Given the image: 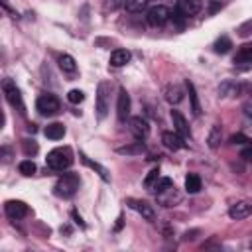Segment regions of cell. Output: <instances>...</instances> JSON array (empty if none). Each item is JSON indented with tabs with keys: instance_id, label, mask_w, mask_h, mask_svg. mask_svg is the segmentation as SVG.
<instances>
[{
	"instance_id": "9a60e30c",
	"label": "cell",
	"mask_w": 252,
	"mask_h": 252,
	"mask_svg": "<svg viewBox=\"0 0 252 252\" xmlns=\"http://www.w3.org/2000/svg\"><path fill=\"white\" fill-rule=\"evenodd\" d=\"M161 142H163V146H165L167 150H171V152L181 150V148L185 146L183 138H181L177 132H163V134H161Z\"/></svg>"
},
{
	"instance_id": "e575fe53",
	"label": "cell",
	"mask_w": 252,
	"mask_h": 252,
	"mask_svg": "<svg viewBox=\"0 0 252 252\" xmlns=\"http://www.w3.org/2000/svg\"><path fill=\"white\" fill-rule=\"evenodd\" d=\"M230 142H232V144H240V146H244V144L250 142V138H246L244 134H232V136H230Z\"/></svg>"
},
{
	"instance_id": "d6986e66",
	"label": "cell",
	"mask_w": 252,
	"mask_h": 252,
	"mask_svg": "<svg viewBox=\"0 0 252 252\" xmlns=\"http://www.w3.org/2000/svg\"><path fill=\"white\" fill-rule=\"evenodd\" d=\"M173 189L175 187H169L167 191H163V193H159L158 195V201H159V205H163V207H173L175 203H179V195H173Z\"/></svg>"
},
{
	"instance_id": "8992f818",
	"label": "cell",
	"mask_w": 252,
	"mask_h": 252,
	"mask_svg": "<svg viewBox=\"0 0 252 252\" xmlns=\"http://www.w3.org/2000/svg\"><path fill=\"white\" fill-rule=\"evenodd\" d=\"M169 18H171V12H169L167 6L158 4V6H152L148 10V24L150 26H163Z\"/></svg>"
},
{
	"instance_id": "2e32d148",
	"label": "cell",
	"mask_w": 252,
	"mask_h": 252,
	"mask_svg": "<svg viewBox=\"0 0 252 252\" xmlns=\"http://www.w3.org/2000/svg\"><path fill=\"white\" fill-rule=\"evenodd\" d=\"M130 51L128 49H114L110 53V65L112 67H124L128 61H130Z\"/></svg>"
},
{
	"instance_id": "4dcf8cb0",
	"label": "cell",
	"mask_w": 252,
	"mask_h": 252,
	"mask_svg": "<svg viewBox=\"0 0 252 252\" xmlns=\"http://www.w3.org/2000/svg\"><path fill=\"white\" fill-rule=\"evenodd\" d=\"M159 179V169L158 167H154L148 175H146V179H144V185L148 187V189H154V185H156V181Z\"/></svg>"
},
{
	"instance_id": "4fadbf2b",
	"label": "cell",
	"mask_w": 252,
	"mask_h": 252,
	"mask_svg": "<svg viewBox=\"0 0 252 252\" xmlns=\"http://www.w3.org/2000/svg\"><path fill=\"white\" fill-rule=\"evenodd\" d=\"M130 132L134 134L136 140H144V138L150 134V126H148L146 118H142V116H132V118H130Z\"/></svg>"
},
{
	"instance_id": "52a82bcc",
	"label": "cell",
	"mask_w": 252,
	"mask_h": 252,
	"mask_svg": "<svg viewBox=\"0 0 252 252\" xmlns=\"http://www.w3.org/2000/svg\"><path fill=\"white\" fill-rule=\"evenodd\" d=\"M203 8L201 0H177L175 2V12H179L183 18H191L195 14H199Z\"/></svg>"
},
{
	"instance_id": "44dd1931",
	"label": "cell",
	"mask_w": 252,
	"mask_h": 252,
	"mask_svg": "<svg viewBox=\"0 0 252 252\" xmlns=\"http://www.w3.org/2000/svg\"><path fill=\"white\" fill-rule=\"evenodd\" d=\"M220 136H222L220 126H219V124H213V128H211V132H209V138H207V144H209L211 150H217V148H219Z\"/></svg>"
},
{
	"instance_id": "f1b7e54d",
	"label": "cell",
	"mask_w": 252,
	"mask_h": 252,
	"mask_svg": "<svg viewBox=\"0 0 252 252\" xmlns=\"http://www.w3.org/2000/svg\"><path fill=\"white\" fill-rule=\"evenodd\" d=\"M18 169H20V173L22 175H26V177H30V175H33L35 173V163L32 161V159H24V161H20V165H18Z\"/></svg>"
},
{
	"instance_id": "d6a6232c",
	"label": "cell",
	"mask_w": 252,
	"mask_h": 252,
	"mask_svg": "<svg viewBox=\"0 0 252 252\" xmlns=\"http://www.w3.org/2000/svg\"><path fill=\"white\" fill-rule=\"evenodd\" d=\"M238 33H240L242 37H248V35L252 33V20H246V22L238 28Z\"/></svg>"
},
{
	"instance_id": "5b68a950",
	"label": "cell",
	"mask_w": 252,
	"mask_h": 252,
	"mask_svg": "<svg viewBox=\"0 0 252 252\" xmlns=\"http://www.w3.org/2000/svg\"><path fill=\"white\" fill-rule=\"evenodd\" d=\"M35 108H37V112H39L41 116H53V114L59 112L61 104H59V98H57L55 94L45 93V94H41V96L35 100Z\"/></svg>"
},
{
	"instance_id": "5bb4252c",
	"label": "cell",
	"mask_w": 252,
	"mask_h": 252,
	"mask_svg": "<svg viewBox=\"0 0 252 252\" xmlns=\"http://www.w3.org/2000/svg\"><path fill=\"white\" fill-rule=\"evenodd\" d=\"M128 205H130L136 213H140V215H142V219H146V220H154V219H156V213H154V209H152V205H150L148 201L128 199Z\"/></svg>"
},
{
	"instance_id": "83f0119b",
	"label": "cell",
	"mask_w": 252,
	"mask_h": 252,
	"mask_svg": "<svg viewBox=\"0 0 252 252\" xmlns=\"http://www.w3.org/2000/svg\"><path fill=\"white\" fill-rule=\"evenodd\" d=\"M169 187H173V181L169 179V177H159L158 181H156V185H154V193L156 195H159V193H163V191H167Z\"/></svg>"
},
{
	"instance_id": "ba28073f",
	"label": "cell",
	"mask_w": 252,
	"mask_h": 252,
	"mask_svg": "<svg viewBox=\"0 0 252 252\" xmlns=\"http://www.w3.org/2000/svg\"><path fill=\"white\" fill-rule=\"evenodd\" d=\"M250 215H252V201H238V203L230 205V209H228V217L232 220H242Z\"/></svg>"
},
{
	"instance_id": "7a4b0ae2",
	"label": "cell",
	"mask_w": 252,
	"mask_h": 252,
	"mask_svg": "<svg viewBox=\"0 0 252 252\" xmlns=\"http://www.w3.org/2000/svg\"><path fill=\"white\" fill-rule=\"evenodd\" d=\"M79 185H81V179H79L77 173H63L55 183V195L63 197V199H69L77 193Z\"/></svg>"
},
{
	"instance_id": "484cf974",
	"label": "cell",
	"mask_w": 252,
	"mask_h": 252,
	"mask_svg": "<svg viewBox=\"0 0 252 252\" xmlns=\"http://www.w3.org/2000/svg\"><path fill=\"white\" fill-rule=\"evenodd\" d=\"M148 0H124V10L130 12V14H136V12H142L146 8Z\"/></svg>"
},
{
	"instance_id": "7c38bea8",
	"label": "cell",
	"mask_w": 252,
	"mask_h": 252,
	"mask_svg": "<svg viewBox=\"0 0 252 252\" xmlns=\"http://www.w3.org/2000/svg\"><path fill=\"white\" fill-rule=\"evenodd\" d=\"M171 120H173V130L183 138V140H187V138H191V130H189V124H187V120H185V116L179 112V110H171Z\"/></svg>"
},
{
	"instance_id": "8d00e7d4",
	"label": "cell",
	"mask_w": 252,
	"mask_h": 252,
	"mask_svg": "<svg viewBox=\"0 0 252 252\" xmlns=\"http://www.w3.org/2000/svg\"><path fill=\"white\" fill-rule=\"evenodd\" d=\"M73 217H75V222H77V224H81V226H85V222L81 220V217H77V213H73Z\"/></svg>"
},
{
	"instance_id": "30bf717a",
	"label": "cell",
	"mask_w": 252,
	"mask_h": 252,
	"mask_svg": "<svg viewBox=\"0 0 252 252\" xmlns=\"http://www.w3.org/2000/svg\"><path fill=\"white\" fill-rule=\"evenodd\" d=\"M4 211H6L8 219L18 220V219H24V217L28 215V205H26L24 201H6Z\"/></svg>"
},
{
	"instance_id": "4316f807",
	"label": "cell",
	"mask_w": 252,
	"mask_h": 252,
	"mask_svg": "<svg viewBox=\"0 0 252 252\" xmlns=\"http://www.w3.org/2000/svg\"><path fill=\"white\" fill-rule=\"evenodd\" d=\"M230 47H232V41H230L228 35H220V37L215 41V51H217V53H226Z\"/></svg>"
},
{
	"instance_id": "836d02e7",
	"label": "cell",
	"mask_w": 252,
	"mask_h": 252,
	"mask_svg": "<svg viewBox=\"0 0 252 252\" xmlns=\"http://www.w3.org/2000/svg\"><path fill=\"white\" fill-rule=\"evenodd\" d=\"M240 158L246 159V161H252V140H250L248 144H244V148H242V152H240Z\"/></svg>"
},
{
	"instance_id": "603a6c76",
	"label": "cell",
	"mask_w": 252,
	"mask_h": 252,
	"mask_svg": "<svg viewBox=\"0 0 252 252\" xmlns=\"http://www.w3.org/2000/svg\"><path fill=\"white\" fill-rule=\"evenodd\" d=\"M59 67H61L63 73H75V71H77V63H75V59H73L71 55H67V53L59 55Z\"/></svg>"
},
{
	"instance_id": "277c9868",
	"label": "cell",
	"mask_w": 252,
	"mask_h": 252,
	"mask_svg": "<svg viewBox=\"0 0 252 252\" xmlns=\"http://www.w3.org/2000/svg\"><path fill=\"white\" fill-rule=\"evenodd\" d=\"M108 104H110V85L106 81H100L96 87V116H98V120H102L106 116Z\"/></svg>"
},
{
	"instance_id": "e0dca14e",
	"label": "cell",
	"mask_w": 252,
	"mask_h": 252,
	"mask_svg": "<svg viewBox=\"0 0 252 252\" xmlns=\"http://www.w3.org/2000/svg\"><path fill=\"white\" fill-rule=\"evenodd\" d=\"M43 134H45L49 140H61V138L65 136V126H63L61 122H51V124L45 126Z\"/></svg>"
},
{
	"instance_id": "ffe728a7",
	"label": "cell",
	"mask_w": 252,
	"mask_h": 252,
	"mask_svg": "<svg viewBox=\"0 0 252 252\" xmlns=\"http://www.w3.org/2000/svg\"><path fill=\"white\" fill-rule=\"evenodd\" d=\"M185 87H187V93H189L191 110H193V114H195V116H199V114H201V104H199V98H197V91H195V85H193L191 81H187V83H185Z\"/></svg>"
},
{
	"instance_id": "6da1fadb",
	"label": "cell",
	"mask_w": 252,
	"mask_h": 252,
	"mask_svg": "<svg viewBox=\"0 0 252 252\" xmlns=\"http://www.w3.org/2000/svg\"><path fill=\"white\" fill-rule=\"evenodd\" d=\"M45 161H47V167L49 169H53V171H65L73 163V152L67 146L65 148H55V150H51L47 154Z\"/></svg>"
},
{
	"instance_id": "1f68e13d",
	"label": "cell",
	"mask_w": 252,
	"mask_h": 252,
	"mask_svg": "<svg viewBox=\"0 0 252 252\" xmlns=\"http://www.w3.org/2000/svg\"><path fill=\"white\" fill-rule=\"evenodd\" d=\"M22 148H24V154L26 156H35L37 154V144L33 140H24L22 142Z\"/></svg>"
},
{
	"instance_id": "7402d4cb",
	"label": "cell",
	"mask_w": 252,
	"mask_h": 252,
	"mask_svg": "<svg viewBox=\"0 0 252 252\" xmlns=\"http://www.w3.org/2000/svg\"><path fill=\"white\" fill-rule=\"evenodd\" d=\"M185 191L187 193H199L201 191V177L197 173H189L185 177Z\"/></svg>"
},
{
	"instance_id": "3957f363",
	"label": "cell",
	"mask_w": 252,
	"mask_h": 252,
	"mask_svg": "<svg viewBox=\"0 0 252 252\" xmlns=\"http://www.w3.org/2000/svg\"><path fill=\"white\" fill-rule=\"evenodd\" d=\"M2 89H4V94H6V100L20 112V114H24L26 110V106H24V100H22V93H20V89L16 87V83L12 81V79H4V83H2Z\"/></svg>"
},
{
	"instance_id": "8fae6325",
	"label": "cell",
	"mask_w": 252,
	"mask_h": 252,
	"mask_svg": "<svg viewBox=\"0 0 252 252\" xmlns=\"http://www.w3.org/2000/svg\"><path fill=\"white\" fill-rule=\"evenodd\" d=\"M116 114H118V120H120V122H124V120L130 116V94L126 93V89H120V91H118Z\"/></svg>"
},
{
	"instance_id": "cb8c5ba5",
	"label": "cell",
	"mask_w": 252,
	"mask_h": 252,
	"mask_svg": "<svg viewBox=\"0 0 252 252\" xmlns=\"http://www.w3.org/2000/svg\"><path fill=\"white\" fill-rule=\"evenodd\" d=\"M116 152L122 154V156H138V154L144 152V144H142V142H134V144H130V146L116 148Z\"/></svg>"
},
{
	"instance_id": "9c48e42d",
	"label": "cell",
	"mask_w": 252,
	"mask_h": 252,
	"mask_svg": "<svg viewBox=\"0 0 252 252\" xmlns=\"http://www.w3.org/2000/svg\"><path fill=\"white\" fill-rule=\"evenodd\" d=\"M234 65L240 69H250L252 67V43H244L238 47L234 55Z\"/></svg>"
},
{
	"instance_id": "f546056e",
	"label": "cell",
	"mask_w": 252,
	"mask_h": 252,
	"mask_svg": "<svg viewBox=\"0 0 252 252\" xmlns=\"http://www.w3.org/2000/svg\"><path fill=\"white\" fill-rule=\"evenodd\" d=\"M67 100H69L71 104H79V102H83V100H85V93H83V91H79V89H73V91H69V93H67Z\"/></svg>"
},
{
	"instance_id": "d590c367",
	"label": "cell",
	"mask_w": 252,
	"mask_h": 252,
	"mask_svg": "<svg viewBox=\"0 0 252 252\" xmlns=\"http://www.w3.org/2000/svg\"><path fill=\"white\" fill-rule=\"evenodd\" d=\"M244 114H246L248 118H252V102H246V104H244Z\"/></svg>"
},
{
	"instance_id": "d4e9b609",
	"label": "cell",
	"mask_w": 252,
	"mask_h": 252,
	"mask_svg": "<svg viewBox=\"0 0 252 252\" xmlns=\"http://www.w3.org/2000/svg\"><path fill=\"white\" fill-rule=\"evenodd\" d=\"M81 159H83V163H85V165H89L91 169L98 171V175H100V177H102L104 181H110V175H108V171H106V169H104L102 165H98L96 161H91V159H89V158H87L85 154H81Z\"/></svg>"
},
{
	"instance_id": "ac0fdd59",
	"label": "cell",
	"mask_w": 252,
	"mask_h": 252,
	"mask_svg": "<svg viewBox=\"0 0 252 252\" xmlns=\"http://www.w3.org/2000/svg\"><path fill=\"white\" fill-rule=\"evenodd\" d=\"M165 100H167L169 104L181 102V100H183V91H181V87H179V85H167V89H165Z\"/></svg>"
}]
</instances>
